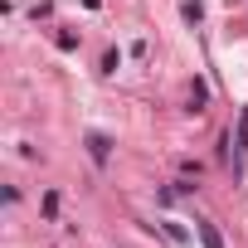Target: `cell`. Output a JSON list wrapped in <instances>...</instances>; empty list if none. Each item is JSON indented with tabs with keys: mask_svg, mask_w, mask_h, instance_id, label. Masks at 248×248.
Segmentation results:
<instances>
[{
	"mask_svg": "<svg viewBox=\"0 0 248 248\" xmlns=\"http://www.w3.org/2000/svg\"><path fill=\"white\" fill-rule=\"evenodd\" d=\"M200 238H204V248H224V238H219L214 224H200Z\"/></svg>",
	"mask_w": 248,
	"mask_h": 248,
	"instance_id": "cell-1",
	"label": "cell"
},
{
	"mask_svg": "<svg viewBox=\"0 0 248 248\" xmlns=\"http://www.w3.org/2000/svg\"><path fill=\"white\" fill-rule=\"evenodd\" d=\"M88 151H93V161H97V166L107 161V141H102V137H88Z\"/></svg>",
	"mask_w": 248,
	"mask_h": 248,
	"instance_id": "cell-2",
	"label": "cell"
}]
</instances>
